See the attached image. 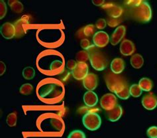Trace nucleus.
<instances>
[{
  "mask_svg": "<svg viewBox=\"0 0 157 138\" xmlns=\"http://www.w3.org/2000/svg\"><path fill=\"white\" fill-rule=\"evenodd\" d=\"M67 138H86V135L84 132L77 129L70 133Z\"/></svg>",
  "mask_w": 157,
  "mask_h": 138,
  "instance_id": "obj_27",
  "label": "nucleus"
},
{
  "mask_svg": "<svg viewBox=\"0 0 157 138\" xmlns=\"http://www.w3.org/2000/svg\"><path fill=\"white\" fill-rule=\"evenodd\" d=\"M130 15L133 19L139 22L148 23L152 18V10L147 2L140 0L137 5L130 7Z\"/></svg>",
  "mask_w": 157,
  "mask_h": 138,
  "instance_id": "obj_1",
  "label": "nucleus"
},
{
  "mask_svg": "<svg viewBox=\"0 0 157 138\" xmlns=\"http://www.w3.org/2000/svg\"><path fill=\"white\" fill-rule=\"evenodd\" d=\"M100 105L106 111L113 110L117 105V97L113 94H105L100 99Z\"/></svg>",
  "mask_w": 157,
  "mask_h": 138,
  "instance_id": "obj_5",
  "label": "nucleus"
},
{
  "mask_svg": "<svg viewBox=\"0 0 157 138\" xmlns=\"http://www.w3.org/2000/svg\"><path fill=\"white\" fill-rule=\"evenodd\" d=\"M98 79L96 74L90 73L83 80V85L86 90L88 91H93L98 86Z\"/></svg>",
  "mask_w": 157,
  "mask_h": 138,
  "instance_id": "obj_13",
  "label": "nucleus"
},
{
  "mask_svg": "<svg viewBox=\"0 0 157 138\" xmlns=\"http://www.w3.org/2000/svg\"><path fill=\"white\" fill-rule=\"evenodd\" d=\"M6 65L5 62L3 61H0V75L2 76V75L6 73Z\"/></svg>",
  "mask_w": 157,
  "mask_h": 138,
  "instance_id": "obj_35",
  "label": "nucleus"
},
{
  "mask_svg": "<svg viewBox=\"0 0 157 138\" xmlns=\"http://www.w3.org/2000/svg\"><path fill=\"white\" fill-rule=\"evenodd\" d=\"M78 62H86L90 60V53L86 50H82L78 52L76 56Z\"/></svg>",
  "mask_w": 157,
  "mask_h": 138,
  "instance_id": "obj_21",
  "label": "nucleus"
},
{
  "mask_svg": "<svg viewBox=\"0 0 157 138\" xmlns=\"http://www.w3.org/2000/svg\"><path fill=\"white\" fill-rule=\"evenodd\" d=\"M93 43L98 48H104L109 43L110 38L109 35L104 31L96 32L93 36Z\"/></svg>",
  "mask_w": 157,
  "mask_h": 138,
  "instance_id": "obj_6",
  "label": "nucleus"
},
{
  "mask_svg": "<svg viewBox=\"0 0 157 138\" xmlns=\"http://www.w3.org/2000/svg\"><path fill=\"white\" fill-rule=\"evenodd\" d=\"M141 102L145 109L148 110H154L157 106V97L152 93L147 94L143 97Z\"/></svg>",
  "mask_w": 157,
  "mask_h": 138,
  "instance_id": "obj_10",
  "label": "nucleus"
},
{
  "mask_svg": "<svg viewBox=\"0 0 157 138\" xmlns=\"http://www.w3.org/2000/svg\"><path fill=\"white\" fill-rule=\"evenodd\" d=\"M23 77L26 80H31L35 76V70L32 66H27L23 70Z\"/></svg>",
  "mask_w": 157,
  "mask_h": 138,
  "instance_id": "obj_20",
  "label": "nucleus"
},
{
  "mask_svg": "<svg viewBox=\"0 0 157 138\" xmlns=\"http://www.w3.org/2000/svg\"><path fill=\"white\" fill-rule=\"evenodd\" d=\"M33 92V86L30 83L23 84L21 86L19 89V93L23 95H30Z\"/></svg>",
  "mask_w": 157,
  "mask_h": 138,
  "instance_id": "obj_23",
  "label": "nucleus"
},
{
  "mask_svg": "<svg viewBox=\"0 0 157 138\" xmlns=\"http://www.w3.org/2000/svg\"><path fill=\"white\" fill-rule=\"evenodd\" d=\"M106 25H107L106 20L103 18H100L96 22V27L98 29H104V28H105Z\"/></svg>",
  "mask_w": 157,
  "mask_h": 138,
  "instance_id": "obj_31",
  "label": "nucleus"
},
{
  "mask_svg": "<svg viewBox=\"0 0 157 138\" xmlns=\"http://www.w3.org/2000/svg\"><path fill=\"white\" fill-rule=\"evenodd\" d=\"M130 62L134 69H139L141 68L144 64V58L141 55L136 53L131 57Z\"/></svg>",
  "mask_w": 157,
  "mask_h": 138,
  "instance_id": "obj_17",
  "label": "nucleus"
},
{
  "mask_svg": "<svg viewBox=\"0 0 157 138\" xmlns=\"http://www.w3.org/2000/svg\"><path fill=\"white\" fill-rule=\"evenodd\" d=\"M123 114V109L121 106L117 105L115 106L113 110L107 111L106 115L107 117V119H108L111 122H117V120L121 118V117Z\"/></svg>",
  "mask_w": 157,
  "mask_h": 138,
  "instance_id": "obj_15",
  "label": "nucleus"
},
{
  "mask_svg": "<svg viewBox=\"0 0 157 138\" xmlns=\"http://www.w3.org/2000/svg\"><path fill=\"white\" fill-rule=\"evenodd\" d=\"M88 65L86 62H78L77 65L72 71L73 77L78 81L84 80L88 74Z\"/></svg>",
  "mask_w": 157,
  "mask_h": 138,
  "instance_id": "obj_7",
  "label": "nucleus"
},
{
  "mask_svg": "<svg viewBox=\"0 0 157 138\" xmlns=\"http://www.w3.org/2000/svg\"><path fill=\"white\" fill-rule=\"evenodd\" d=\"M139 86L143 91L149 92L152 89V82L148 78H142L139 82Z\"/></svg>",
  "mask_w": 157,
  "mask_h": 138,
  "instance_id": "obj_19",
  "label": "nucleus"
},
{
  "mask_svg": "<svg viewBox=\"0 0 157 138\" xmlns=\"http://www.w3.org/2000/svg\"><path fill=\"white\" fill-rule=\"evenodd\" d=\"M119 51L124 56H130L133 55L135 51V46L131 41L123 39L120 44Z\"/></svg>",
  "mask_w": 157,
  "mask_h": 138,
  "instance_id": "obj_11",
  "label": "nucleus"
},
{
  "mask_svg": "<svg viewBox=\"0 0 157 138\" xmlns=\"http://www.w3.org/2000/svg\"><path fill=\"white\" fill-rule=\"evenodd\" d=\"M82 123L86 129L90 131H95L100 128L101 119L97 113L88 112L82 118Z\"/></svg>",
  "mask_w": 157,
  "mask_h": 138,
  "instance_id": "obj_4",
  "label": "nucleus"
},
{
  "mask_svg": "<svg viewBox=\"0 0 157 138\" xmlns=\"http://www.w3.org/2000/svg\"><path fill=\"white\" fill-rule=\"evenodd\" d=\"M77 63L78 62L74 60H72V59L68 60L67 62V67L68 69L72 71L74 69H75V67L77 65Z\"/></svg>",
  "mask_w": 157,
  "mask_h": 138,
  "instance_id": "obj_34",
  "label": "nucleus"
},
{
  "mask_svg": "<svg viewBox=\"0 0 157 138\" xmlns=\"http://www.w3.org/2000/svg\"><path fill=\"white\" fill-rule=\"evenodd\" d=\"M8 4H9L11 10L16 14H21L23 11L24 7L23 3L17 0H9Z\"/></svg>",
  "mask_w": 157,
  "mask_h": 138,
  "instance_id": "obj_18",
  "label": "nucleus"
},
{
  "mask_svg": "<svg viewBox=\"0 0 157 138\" xmlns=\"http://www.w3.org/2000/svg\"><path fill=\"white\" fill-rule=\"evenodd\" d=\"M107 10V13L111 18L118 19L123 14V9L121 6L114 5L112 3L104 4L102 6Z\"/></svg>",
  "mask_w": 157,
  "mask_h": 138,
  "instance_id": "obj_12",
  "label": "nucleus"
},
{
  "mask_svg": "<svg viewBox=\"0 0 157 138\" xmlns=\"http://www.w3.org/2000/svg\"><path fill=\"white\" fill-rule=\"evenodd\" d=\"M17 113L15 112H11L7 115V118H6V123L7 125H9L10 127L11 128L15 127L16 124H17Z\"/></svg>",
  "mask_w": 157,
  "mask_h": 138,
  "instance_id": "obj_22",
  "label": "nucleus"
},
{
  "mask_svg": "<svg viewBox=\"0 0 157 138\" xmlns=\"http://www.w3.org/2000/svg\"><path fill=\"white\" fill-rule=\"evenodd\" d=\"M148 138H157V126H151L147 130Z\"/></svg>",
  "mask_w": 157,
  "mask_h": 138,
  "instance_id": "obj_30",
  "label": "nucleus"
},
{
  "mask_svg": "<svg viewBox=\"0 0 157 138\" xmlns=\"http://www.w3.org/2000/svg\"><path fill=\"white\" fill-rule=\"evenodd\" d=\"M62 65H63V62H62V61L59 60L54 61L53 62H51L50 69L51 70H55L56 69H59V68H60V66Z\"/></svg>",
  "mask_w": 157,
  "mask_h": 138,
  "instance_id": "obj_33",
  "label": "nucleus"
},
{
  "mask_svg": "<svg viewBox=\"0 0 157 138\" xmlns=\"http://www.w3.org/2000/svg\"><path fill=\"white\" fill-rule=\"evenodd\" d=\"M83 100L86 105L90 108H92L94 107L95 106H96V104L98 102V96L94 91L86 92L84 95Z\"/></svg>",
  "mask_w": 157,
  "mask_h": 138,
  "instance_id": "obj_16",
  "label": "nucleus"
},
{
  "mask_svg": "<svg viewBox=\"0 0 157 138\" xmlns=\"http://www.w3.org/2000/svg\"><path fill=\"white\" fill-rule=\"evenodd\" d=\"M129 93L130 95L132 96L133 97L138 98L140 96H141L143 93V90L140 89L139 85L133 84V85H132L129 88Z\"/></svg>",
  "mask_w": 157,
  "mask_h": 138,
  "instance_id": "obj_24",
  "label": "nucleus"
},
{
  "mask_svg": "<svg viewBox=\"0 0 157 138\" xmlns=\"http://www.w3.org/2000/svg\"><path fill=\"white\" fill-rule=\"evenodd\" d=\"M92 3L96 6H103L104 5L105 1L104 0H93Z\"/></svg>",
  "mask_w": 157,
  "mask_h": 138,
  "instance_id": "obj_36",
  "label": "nucleus"
},
{
  "mask_svg": "<svg viewBox=\"0 0 157 138\" xmlns=\"http://www.w3.org/2000/svg\"><path fill=\"white\" fill-rule=\"evenodd\" d=\"M126 34V27L119 26L116 27L110 37V43L112 45H117L123 40Z\"/></svg>",
  "mask_w": 157,
  "mask_h": 138,
  "instance_id": "obj_9",
  "label": "nucleus"
},
{
  "mask_svg": "<svg viewBox=\"0 0 157 138\" xmlns=\"http://www.w3.org/2000/svg\"><path fill=\"white\" fill-rule=\"evenodd\" d=\"M0 32L3 38L6 39H13L17 34L15 25L10 22L4 23L2 25L0 28Z\"/></svg>",
  "mask_w": 157,
  "mask_h": 138,
  "instance_id": "obj_8",
  "label": "nucleus"
},
{
  "mask_svg": "<svg viewBox=\"0 0 157 138\" xmlns=\"http://www.w3.org/2000/svg\"><path fill=\"white\" fill-rule=\"evenodd\" d=\"M94 46L89 50L90 61L94 69L101 71L106 69L108 61L103 52L95 49Z\"/></svg>",
  "mask_w": 157,
  "mask_h": 138,
  "instance_id": "obj_3",
  "label": "nucleus"
},
{
  "mask_svg": "<svg viewBox=\"0 0 157 138\" xmlns=\"http://www.w3.org/2000/svg\"><path fill=\"white\" fill-rule=\"evenodd\" d=\"M105 81L107 89L111 92L117 94L128 86L126 79L120 74L107 72L105 75Z\"/></svg>",
  "mask_w": 157,
  "mask_h": 138,
  "instance_id": "obj_2",
  "label": "nucleus"
},
{
  "mask_svg": "<svg viewBox=\"0 0 157 138\" xmlns=\"http://www.w3.org/2000/svg\"><path fill=\"white\" fill-rule=\"evenodd\" d=\"M121 21L118 19H115V18H109L108 19H107V24H108V26L111 27H115L117 26L120 23Z\"/></svg>",
  "mask_w": 157,
  "mask_h": 138,
  "instance_id": "obj_32",
  "label": "nucleus"
},
{
  "mask_svg": "<svg viewBox=\"0 0 157 138\" xmlns=\"http://www.w3.org/2000/svg\"><path fill=\"white\" fill-rule=\"evenodd\" d=\"M7 11L6 3L3 0L0 1V19H2L6 16Z\"/></svg>",
  "mask_w": 157,
  "mask_h": 138,
  "instance_id": "obj_29",
  "label": "nucleus"
},
{
  "mask_svg": "<svg viewBox=\"0 0 157 138\" xmlns=\"http://www.w3.org/2000/svg\"><path fill=\"white\" fill-rule=\"evenodd\" d=\"M111 70L114 74H120L125 69V61L121 58H115L111 61Z\"/></svg>",
  "mask_w": 157,
  "mask_h": 138,
  "instance_id": "obj_14",
  "label": "nucleus"
},
{
  "mask_svg": "<svg viewBox=\"0 0 157 138\" xmlns=\"http://www.w3.org/2000/svg\"><path fill=\"white\" fill-rule=\"evenodd\" d=\"M80 46L81 47L86 51H89V50L94 47V45L91 44L90 40L88 39L84 38L82 39L80 41Z\"/></svg>",
  "mask_w": 157,
  "mask_h": 138,
  "instance_id": "obj_28",
  "label": "nucleus"
},
{
  "mask_svg": "<svg viewBox=\"0 0 157 138\" xmlns=\"http://www.w3.org/2000/svg\"><path fill=\"white\" fill-rule=\"evenodd\" d=\"M96 33V28H95L94 25L89 24L83 28V33L86 37H91L92 35L94 36Z\"/></svg>",
  "mask_w": 157,
  "mask_h": 138,
  "instance_id": "obj_25",
  "label": "nucleus"
},
{
  "mask_svg": "<svg viewBox=\"0 0 157 138\" xmlns=\"http://www.w3.org/2000/svg\"><path fill=\"white\" fill-rule=\"evenodd\" d=\"M117 97L121 98L122 100H127L130 97V93H129V86H126L122 91L119 92V93L115 94Z\"/></svg>",
  "mask_w": 157,
  "mask_h": 138,
  "instance_id": "obj_26",
  "label": "nucleus"
}]
</instances>
